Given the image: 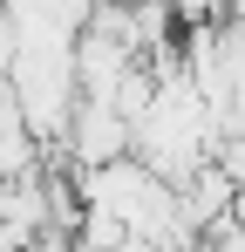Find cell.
Here are the masks:
<instances>
[{
    "label": "cell",
    "mask_w": 245,
    "mask_h": 252,
    "mask_svg": "<svg viewBox=\"0 0 245 252\" xmlns=\"http://www.w3.org/2000/svg\"><path fill=\"white\" fill-rule=\"evenodd\" d=\"M61 150H68V164H75V170H95V164L129 157V109H116L109 95H82L75 116H68Z\"/></svg>",
    "instance_id": "obj_1"
}]
</instances>
